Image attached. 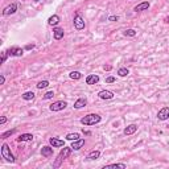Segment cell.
Returning a JSON list of instances; mask_svg holds the SVG:
<instances>
[{"label":"cell","mask_w":169,"mask_h":169,"mask_svg":"<svg viewBox=\"0 0 169 169\" xmlns=\"http://www.w3.org/2000/svg\"><path fill=\"white\" fill-rule=\"evenodd\" d=\"M7 57H8V52H3L2 53V64H4L7 61Z\"/></svg>","instance_id":"30"},{"label":"cell","mask_w":169,"mask_h":169,"mask_svg":"<svg viewBox=\"0 0 169 169\" xmlns=\"http://www.w3.org/2000/svg\"><path fill=\"white\" fill-rule=\"evenodd\" d=\"M101 157V151H91L89 155H87V159L89 160H97Z\"/></svg>","instance_id":"20"},{"label":"cell","mask_w":169,"mask_h":169,"mask_svg":"<svg viewBox=\"0 0 169 169\" xmlns=\"http://www.w3.org/2000/svg\"><path fill=\"white\" fill-rule=\"evenodd\" d=\"M16 11H17V4L16 3H12V4H9L8 7H5V8L3 9V15H4V16H9V15L16 13Z\"/></svg>","instance_id":"5"},{"label":"cell","mask_w":169,"mask_h":169,"mask_svg":"<svg viewBox=\"0 0 169 169\" xmlns=\"http://www.w3.org/2000/svg\"><path fill=\"white\" fill-rule=\"evenodd\" d=\"M149 2H143V3H140V4H137L135 8H133V11L135 12H141V11H147L149 8Z\"/></svg>","instance_id":"12"},{"label":"cell","mask_w":169,"mask_h":169,"mask_svg":"<svg viewBox=\"0 0 169 169\" xmlns=\"http://www.w3.org/2000/svg\"><path fill=\"white\" fill-rule=\"evenodd\" d=\"M5 122H7V118H5V116H3L2 119H0V124H4Z\"/></svg>","instance_id":"36"},{"label":"cell","mask_w":169,"mask_h":169,"mask_svg":"<svg viewBox=\"0 0 169 169\" xmlns=\"http://www.w3.org/2000/svg\"><path fill=\"white\" fill-rule=\"evenodd\" d=\"M71 147H65V145H64V148L62 149H61V152H60V157H61V159H67V157L69 156H70V153H71Z\"/></svg>","instance_id":"11"},{"label":"cell","mask_w":169,"mask_h":169,"mask_svg":"<svg viewBox=\"0 0 169 169\" xmlns=\"http://www.w3.org/2000/svg\"><path fill=\"white\" fill-rule=\"evenodd\" d=\"M66 106H67V103L65 102V101H57L54 102L53 105H50V111H54V112H57V111H61V110H64V109H66Z\"/></svg>","instance_id":"3"},{"label":"cell","mask_w":169,"mask_h":169,"mask_svg":"<svg viewBox=\"0 0 169 169\" xmlns=\"http://www.w3.org/2000/svg\"><path fill=\"white\" fill-rule=\"evenodd\" d=\"M36 86H37V89H47V87L49 86V82L48 81H40Z\"/></svg>","instance_id":"26"},{"label":"cell","mask_w":169,"mask_h":169,"mask_svg":"<svg viewBox=\"0 0 169 169\" xmlns=\"http://www.w3.org/2000/svg\"><path fill=\"white\" fill-rule=\"evenodd\" d=\"M7 52H8L9 56H13V57H21L22 54H24V50L19 47H12V48H9Z\"/></svg>","instance_id":"6"},{"label":"cell","mask_w":169,"mask_h":169,"mask_svg":"<svg viewBox=\"0 0 169 169\" xmlns=\"http://www.w3.org/2000/svg\"><path fill=\"white\" fill-rule=\"evenodd\" d=\"M118 20H119L118 16H110L109 17V21H118Z\"/></svg>","instance_id":"32"},{"label":"cell","mask_w":169,"mask_h":169,"mask_svg":"<svg viewBox=\"0 0 169 169\" xmlns=\"http://www.w3.org/2000/svg\"><path fill=\"white\" fill-rule=\"evenodd\" d=\"M137 131V126L135 124H129V126H127L126 128H124V131H123V133H124L126 136H128V135H133Z\"/></svg>","instance_id":"10"},{"label":"cell","mask_w":169,"mask_h":169,"mask_svg":"<svg viewBox=\"0 0 169 169\" xmlns=\"http://www.w3.org/2000/svg\"><path fill=\"white\" fill-rule=\"evenodd\" d=\"M74 28L77 30H82L84 29V20L82 17H81V15L79 13H77L75 16H74Z\"/></svg>","instance_id":"4"},{"label":"cell","mask_w":169,"mask_h":169,"mask_svg":"<svg viewBox=\"0 0 169 169\" xmlns=\"http://www.w3.org/2000/svg\"><path fill=\"white\" fill-rule=\"evenodd\" d=\"M167 127H168V128H169V124H168V126H167Z\"/></svg>","instance_id":"39"},{"label":"cell","mask_w":169,"mask_h":169,"mask_svg":"<svg viewBox=\"0 0 169 169\" xmlns=\"http://www.w3.org/2000/svg\"><path fill=\"white\" fill-rule=\"evenodd\" d=\"M99 82V75L97 74H90L86 77V83L87 84H95Z\"/></svg>","instance_id":"13"},{"label":"cell","mask_w":169,"mask_h":169,"mask_svg":"<svg viewBox=\"0 0 169 169\" xmlns=\"http://www.w3.org/2000/svg\"><path fill=\"white\" fill-rule=\"evenodd\" d=\"M168 118H169V107H163L157 112V119L159 120H167Z\"/></svg>","instance_id":"7"},{"label":"cell","mask_w":169,"mask_h":169,"mask_svg":"<svg viewBox=\"0 0 169 169\" xmlns=\"http://www.w3.org/2000/svg\"><path fill=\"white\" fill-rule=\"evenodd\" d=\"M33 2H34V3H38V2H40V0H33Z\"/></svg>","instance_id":"38"},{"label":"cell","mask_w":169,"mask_h":169,"mask_svg":"<svg viewBox=\"0 0 169 169\" xmlns=\"http://www.w3.org/2000/svg\"><path fill=\"white\" fill-rule=\"evenodd\" d=\"M69 77H70L71 79H74V81H78V79L82 78V74H81L79 71H71L70 74H69Z\"/></svg>","instance_id":"23"},{"label":"cell","mask_w":169,"mask_h":169,"mask_svg":"<svg viewBox=\"0 0 169 169\" xmlns=\"http://www.w3.org/2000/svg\"><path fill=\"white\" fill-rule=\"evenodd\" d=\"M60 21H61V17L58 16V15H53V16H50L48 19V24L50 26H56Z\"/></svg>","instance_id":"16"},{"label":"cell","mask_w":169,"mask_h":169,"mask_svg":"<svg viewBox=\"0 0 169 169\" xmlns=\"http://www.w3.org/2000/svg\"><path fill=\"white\" fill-rule=\"evenodd\" d=\"M103 69H105V70H111V69H112V66H111V65H105V66H103Z\"/></svg>","instance_id":"34"},{"label":"cell","mask_w":169,"mask_h":169,"mask_svg":"<svg viewBox=\"0 0 169 169\" xmlns=\"http://www.w3.org/2000/svg\"><path fill=\"white\" fill-rule=\"evenodd\" d=\"M49 143H50V145L53 148H58V147H64L65 145L64 140H60V139H57V137H50V139H49Z\"/></svg>","instance_id":"9"},{"label":"cell","mask_w":169,"mask_h":169,"mask_svg":"<svg viewBox=\"0 0 169 169\" xmlns=\"http://www.w3.org/2000/svg\"><path fill=\"white\" fill-rule=\"evenodd\" d=\"M86 105H87V99L86 98H79V99H77L75 103H74V109L79 110V109H82V107H84Z\"/></svg>","instance_id":"17"},{"label":"cell","mask_w":169,"mask_h":169,"mask_svg":"<svg viewBox=\"0 0 169 169\" xmlns=\"http://www.w3.org/2000/svg\"><path fill=\"white\" fill-rule=\"evenodd\" d=\"M106 168H122V169H126L127 165L126 164H110V165H106L105 169Z\"/></svg>","instance_id":"27"},{"label":"cell","mask_w":169,"mask_h":169,"mask_svg":"<svg viewBox=\"0 0 169 169\" xmlns=\"http://www.w3.org/2000/svg\"><path fill=\"white\" fill-rule=\"evenodd\" d=\"M118 74H119V77H127L129 74V70L127 67H120L118 70Z\"/></svg>","instance_id":"25"},{"label":"cell","mask_w":169,"mask_h":169,"mask_svg":"<svg viewBox=\"0 0 169 169\" xmlns=\"http://www.w3.org/2000/svg\"><path fill=\"white\" fill-rule=\"evenodd\" d=\"M101 120H102V118L99 116L98 114H89L81 119V123H82L83 126H94V124H98Z\"/></svg>","instance_id":"1"},{"label":"cell","mask_w":169,"mask_h":169,"mask_svg":"<svg viewBox=\"0 0 169 169\" xmlns=\"http://www.w3.org/2000/svg\"><path fill=\"white\" fill-rule=\"evenodd\" d=\"M21 98L24 99V101H32V99L34 98V93L33 91H26V93H24L21 95Z\"/></svg>","instance_id":"21"},{"label":"cell","mask_w":169,"mask_h":169,"mask_svg":"<svg viewBox=\"0 0 169 169\" xmlns=\"http://www.w3.org/2000/svg\"><path fill=\"white\" fill-rule=\"evenodd\" d=\"M64 29L60 28V26H56L54 29H53V34H54V38L56 40H61V38L64 37Z\"/></svg>","instance_id":"18"},{"label":"cell","mask_w":169,"mask_h":169,"mask_svg":"<svg viewBox=\"0 0 169 169\" xmlns=\"http://www.w3.org/2000/svg\"><path fill=\"white\" fill-rule=\"evenodd\" d=\"M16 132V129H9V131H7V132H4V133H2V139H7V137H9L11 135H13V133Z\"/></svg>","instance_id":"28"},{"label":"cell","mask_w":169,"mask_h":169,"mask_svg":"<svg viewBox=\"0 0 169 169\" xmlns=\"http://www.w3.org/2000/svg\"><path fill=\"white\" fill-rule=\"evenodd\" d=\"M98 97L101 99H112L114 98V93L112 91H109V90H102L98 93Z\"/></svg>","instance_id":"8"},{"label":"cell","mask_w":169,"mask_h":169,"mask_svg":"<svg viewBox=\"0 0 169 169\" xmlns=\"http://www.w3.org/2000/svg\"><path fill=\"white\" fill-rule=\"evenodd\" d=\"M79 133H67L66 135V140H70V141H74V140H78L79 139Z\"/></svg>","instance_id":"22"},{"label":"cell","mask_w":169,"mask_h":169,"mask_svg":"<svg viewBox=\"0 0 169 169\" xmlns=\"http://www.w3.org/2000/svg\"><path fill=\"white\" fill-rule=\"evenodd\" d=\"M84 145V139H78V140H74L71 143V148L74 149V151H78Z\"/></svg>","instance_id":"15"},{"label":"cell","mask_w":169,"mask_h":169,"mask_svg":"<svg viewBox=\"0 0 169 169\" xmlns=\"http://www.w3.org/2000/svg\"><path fill=\"white\" fill-rule=\"evenodd\" d=\"M53 97H54V93H53V91H48V93H45L42 95V99H44V101H48V99H52Z\"/></svg>","instance_id":"29"},{"label":"cell","mask_w":169,"mask_h":169,"mask_svg":"<svg viewBox=\"0 0 169 169\" xmlns=\"http://www.w3.org/2000/svg\"><path fill=\"white\" fill-rule=\"evenodd\" d=\"M41 155L44 156V157H50V156H53V147H49V145H45V147H42Z\"/></svg>","instance_id":"14"},{"label":"cell","mask_w":169,"mask_h":169,"mask_svg":"<svg viewBox=\"0 0 169 169\" xmlns=\"http://www.w3.org/2000/svg\"><path fill=\"white\" fill-rule=\"evenodd\" d=\"M83 132H84V135H90V133H91L90 131H84V129H83Z\"/></svg>","instance_id":"37"},{"label":"cell","mask_w":169,"mask_h":169,"mask_svg":"<svg viewBox=\"0 0 169 169\" xmlns=\"http://www.w3.org/2000/svg\"><path fill=\"white\" fill-rule=\"evenodd\" d=\"M33 140V135L32 133H21L17 137V141H32Z\"/></svg>","instance_id":"19"},{"label":"cell","mask_w":169,"mask_h":169,"mask_svg":"<svg viewBox=\"0 0 169 169\" xmlns=\"http://www.w3.org/2000/svg\"><path fill=\"white\" fill-rule=\"evenodd\" d=\"M34 48V45L32 44V45H30V44H28V45H26V47H25V49H26V50H30V49H33Z\"/></svg>","instance_id":"35"},{"label":"cell","mask_w":169,"mask_h":169,"mask_svg":"<svg viewBox=\"0 0 169 169\" xmlns=\"http://www.w3.org/2000/svg\"><path fill=\"white\" fill-rule=\"evenodd\" d=\"M123 34H124L126 37H135L136 36V30L135 29H127L123 32Z\"/></svg>","instance_id":"24"},{"label":"cell","mask_w":169,"mask_h":169,"mask_svg":"<svg viewBox=\"0 0 169 169\" xmlns=\"http://www.w3.org/2000/svg\"><path fill=\"white\" fill-rule=\"evenodd\" d=\"M4 82H5V77L0 75V84H4Z\"/></svg>","instance_id":"33"},{"label":"cell","mask_w":169,"mask_h":169,"mask_svg":"<svg viewBox=\"0 0 169 169\" xmlns=\"http://www.w3.org/2000/svg\"><path fill=\"white\" fill-rule=\"evenodd\" d=\"M106 82H107V83H114V82H115V78H114V77H107V78H106Z\"/></svg>","instance_id":"31"},{"label":"cell","mask_w":169,"mask_h":169,"mask_svg":"<svg viewBox=\"0 0 169 169\" xmlns=\"http://www.w3.org/2000/svg\"><path fill=\"white\" fill-rule=\"evenodd\" d=\"M2 156H3V159H5L8 163H15V156H13V153L11 152V148L7 143L2 145Z\"/></svg>","instance_id":"2"}]
</instances>
